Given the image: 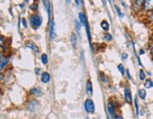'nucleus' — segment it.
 <instances>
[{"label": "nucleus", "mask_w": 153, "mask_h": 119, "mask_svg": "<svg viewBox=\"0 0 153 119\" xmlns=\"http://www.w3.org/2000/svg\"><path fill=\"white\" fill-rule=\"evenodd\" d=\"M149 19H150V21H152V22H153V11H152L151 14H150V16H149Z\"/></svg>", "instance_id": "2f4dec72"}, {"label": "nucleus", "mask_w": 153, "mask_h": 119, "mask_svg": "<svg viewBox=\"0 0 153 119\" xmlns=\"http://www.w3.org/2000/svg\"><path fill=\"white\" fill-rule=\"evenodd\" d=\"M124 94H125V99H126V102L128 104H131L132 102V97H131V89L128 87L125 88V91H124Z\"/></svg>", "instance_id": "20e7f679"}, {"label": "nucleus", "mask_w": 153, "mask_h": 119, "mask_svg": "<svg viewBox=\"0 0 153 119\" xmlns=\"http://www.w3.org/2000/svg\"><path fill=\"white\" fill-rule=\"evenodd\" d=\"M29 8H30L32 10H38V4L37 3H34V4L29 6Z\"/></svg>", "instance_id": "393cba45"}, {"label": "nucleus", "mask_w": 153, "mask_h": 119, "mask_svg": "<svg viewBox=\"0 0 153 119\" xmlns=\"http://www.w3.org/2000/svg\"><path fill=\"white\" fill-rule=\"evenodd\" d=\"M138 96H139V97L141 98V99H145L146 98V90L145 89H140L139 90V92H138Z\"/></svg>", "instance_id": "ddd939ff"}, {"label": "nucleus", "mask_w": 153, "mask_h": 119, "mask_svg": "<svg viewBox=\"0 0 153 119\" xmlns=\"http://www.w3.org/2000/svg\"><path fill=\"white\" fill-rule=\"evenodd\" d=\"M144 86L146 89L153 88V80H146V82H145V84H144Z\"/></svg>", "instance_id": "4468645a"}, {"label": "nucleus", "mask_w": 153, "mask_h": 119, "mask_svg": "<svg viewBox=\"0 0 153 119\" xmlns=\"http://www.w3.org/2000/svg\"><path fill=\"white\" fill-rule=\"evenodd\" d=\"M113 119H124V118H123L121 115H116V116H114Z\"/></svg>", "instance_id": "c756f323"}, {"label": "nucleus", "mask_w": 153, "mask_h": 119, "mask_svg": "<svg viewBox=\"0 0 153 119\" xmlns=\"http://www.w3.org/2000/svg\"><path fill=\"white\" fill-rule=\"evenodd\" d=\"M49 37L50 39L55 38V23L52 19H50L49 23Z\"/></svg>", "instance_id": "39448f33"}, {"label": "nucleus", "mask_w": 153, "mask_h": 119, "mask_svg": "<svg viewBox=\"0 0 153 119\" xmlns=\"http://www.w3.org/2000/svg\"><path fill=\"white\" fill-rule=\"evenodd\" d=\"M41 60H42V62L44 64H46L48 62V55L46 54H43L42 57H41Z\"/></svg>", "instance_id": "412c9836"}, {"label": "nucleus", "mask_w": 153, "mask_h": 119, "mask_svg": "<svg viewBox=\"0 0 153 119\" xmlns=\"http://www.w3.org/2000/svg\"><path fill=\"white\" fill-rule=\"evenodd\" d=\"M101 28L104 29V30H108L109 29V28H110V26H109V23L106 21V20H103L102 22H101Z\"/></svg>", "instance_id": "2eb2a0df"}, {"label": "nucleus", "mask_w": 153, "mask_h": 119, "mask_svg": "<svg viewBox=\"0 0 153 119\" xmlns=\"http://www.w3.org/2000/svg\"><path fill=\"white\" fill-rule=\"evenodd\" d=\"M26 46L27 47V48H31L33 51H35L36 53H38L39 52V48H38V46L35 45L33 42H27V44H26Z\"/></svg>", "instance_id": "6e6552de"}, {"label": "nucleus", "mask_w": 153, "mask_h": 119, "mask_svg": "<svg viewBox=\"0 0 153 119\" xmlns=\"http://www.w3.org/2000/svg\"><path fill=\"white\" fill-rule=\"evenodd\" d=\"M99 77H100V79L102 80V81H104L105 83H108L109 82V78H108V77H106V75L103 72L99 73Z\"/></svg>", "instance_id": "dca6fc26"}, {"label": "nucleus", "mask_w": 153, "mask_h": 119, "mask_svg": "<svg viewBox=\"0 0 153 119\" xmlns=\"http://www.w3.org/2000/svg\"><path fill=\"white\" fill-rule=\"evenodd\" d=\"M84 108H85V111L88 112V114H94V112H95V104H94L92 99H86L85 100Z\"/></svg>", "instance_id": "7ed1b4c3"}, {"label": "nucleus", "mask_w": 153, "mask_h": 119, "mask_svg": "<svg viewBox=\"0 0 153 119\" xmlns=\"http://www.w3.org/2000/svg\"><path fill=\"white\" fill-rule=\"evenodd\" d=\"M121 57H122V60H127V58H128V54L127 53H122V55H121Z\"/></svg>", "instance_id": "bb28decb"}, {"label": "nucleus", "mask_w": 153, "mask_h": 119, "mask_svg": "<svg viewBox=\"0 0 153 119\" xmlns=\"http://www.w3.org/2000/svg\"><path fill=\"white\" fill-rule=\"evenodd\" d=\"M71 43H72L73 47L75 48L76 45V35L75 33H73V34L71 35Z\"/></svg>", "instance_id": "a211bd4d"}, {"label": "nucleus", "mask_w": 153, "mask_h": 119, "mask_svg": "<svg viewBox=\"0 0 153 119\" xmlns=\"http://www.w3.org/2000/svg\"><path fill=\"white\" fill-rule=\"evenodd\" d=\"M104 40H105V41H107V42H110V41L113 40V36H111V34H110V33L105 34V36H104Z\"/></svg>", "instance_id": "5701e85b"}, {"label": "nucleus", "mask_w": 153, "mask_h": 119, "mask_svg": "<svg viewBox=\"0 0 153 119\" xmlns=\"http://www.w3.org/2000/svg\"><path fill=\"white\" fill-rule=\"evenodd\" d=\"M139 78L141 80H144L146 79V74L144 72V70H140V72H139Z\"/></svg>", "instance_id": "4be33fe9"}, {"label": "nucleus", "mask_w": 153, "mask_h": 119, "mask_svg": "<svg viewBox=\"0 0 153 119\" xmlns=\"http://www.w3.org/2000/svg\"><path fill=\"white\" fill-rule=\"evenodd\" d=\"M30 94H35V96H37V94H42V90H41L40 88H38V87H34V88H31L30 89Z\"/></svg>", "instance_id": "9b49d317"}, {"label": "nucleus", "mask_w": 153, "mask_h": 119, "mask_svg": "<svg viewBox=\"0 0 153 119\" xmlns=\"http://www.w3.org/2000/svg\"><path fill=\"white\" fill-rule=\"evenodd\" d=\"M41 80H42V82H44V83L49 82V80H50V75H49V73L44 72L42 74V76H41Z\"/></svg>", "instance_id": "9d476101"}, {"label": "nucleus", "mask_w": 153, "mask_h": 119, "mask_svg": "<svg viewBox=\"0 0 153 119\" xmlns=\"http://www.w3.org/2000/svg\"><path fill=\"white\" fill-rule=\"evenodd\" d=\"M43 4H45V8L48 10V16L50 17V14H51V7H50V2L48 1H43Z\"/></svg>", "instance_id": "f8f14e48"}, {"label": "nucleus", "mask_w": 153, "mask_h": 119, "mask_svg": "<svg viewBox=\"0 0 153 119\" xmlns=\"http://www.w3.org/2000/svg\"><path fill=\"white\" fill-rule=\"evenodd\" d=\"M37 106H38V102L36 100H31L30 102L27 103V109L28 111H30L31 112H35L37 109Z\"/></svg>", "instance_id": "423d86ee"}, {"label": "nucleus", "mask_w": 153, "mask_h": 119, "mask_svg": "<svg viewBox=\"0 0 153 119\" xmlns=\"http://www.w3.org/2000/svg\"><path fill=\"white\" fill-rule=\"evenodd\" d=\"M22 20H23V25H24V27H25V28H27V24L26 19H22Z\"/></svg>", "instance_id": "c85d7f7f"}, {"label": "nucleus", "mask_w": 153, "mask_h": 119, "mask_svg": "<svg viewBox=\"0 0 153 119\" xmlns=\"http://www.w3.org/2000/svg\"><path fill=\"white\" fill-rule=\"evenodd\" d=\"M150 51H151V54H152V56H153V45H152V47H151V49H150Z\"/></svg>", "instance_id": "72a5a7b5"}, {"label": "nucleus", "mask_w": 153, "mask_h": 119, "mask_svg": "<svg viewBox=\"0 0 153 119\" xmlns=\"http://www.w3.org/2000/svg\"><path fill=\"white\" fill-rule=\"evenodd\" d=\"M29 23H30V26L33 29H37L41 27L43 23V19L39 14L33 13L29 17Z\"/></svg>", "instance_id": "f257e3e1"}, {"label": "nucleus", "mask_w": 153, "mask_h": 119, "mask_svg": "<svg viewBox=\"0 0 153 119\" xmlns=\"http://www.w3.org/2000/svg\"><path fill=\"white\" fill-rule=\"evenodd\" d=\"M114 9H115V10L117 11V14L119 15V17H124V14H123L122 13H121V10H120V9L117 7L116 5H114Z\"/></svg>", "instance_id": "b1692460"}, {"label": "nucleus", "mask_w": 153, "mask_h": 119, "mask_svg": "<svg viewBox=\"0 0 153 119\" xmlns=\"http://www.w3.org/2000/svg\"><path fill=\"white\" fill-rule=\"evenodd\" d=\"M152 39H153V33H152Z\"/></svg>", "instance_id": "f704fd0d"}, {"label": "nucleus", "mask_w": 153, "mask_h": 119, "mask_svg": "<svg viewBox=\"0 0 153 119\" xmlns=\"http://www.w3.org/2000/svg\"><path fill=\"white\" fill-rule=\"evenodd\" d=\"M86 93L89 94V96H92L93 94V84L91 80H88L86 82Z\"/></svg>", "instance_id": "1a4fd4ad"}, {"label": "nucleus", "mask_w": 153, "mask_h": 119, "mask_svg": "<svg viewBox=\"0 0 153 119\" xmlns=\"http://www.w3.org/2000/svg\"><path fill=\"white\" fill-rule=\"evenodd\" d=\"M76 29H78V31L79 32L80 31V27H81V23H79L78 20H76Z\"/></svg>", "instance_id": "a878e982"}, {"label": "nucleus", "mask_w": 153, "mask_h": 119, "mask_svg": "<svg viewBox=\"0 0 153 119\" xmlns=\"http://www.w3.org/2000/svg\"><path fill=\"white\" fill-rule=\"evenodd\" d=\"M79 21L81 23V25H83L86 28V33H87V37H88V40H89V43L91 45V33H90V28H89V24L87 22V18L86 16L82 13H79Z\"/></svg>", "instance_id": "f03ea898"}, {"label": "nucleus", "mask_w": 153, "mask_h": 119, "mask_svg": "<svg viewBox=\"0 0 153 119\" xmlns=\"http://www.w3.org/2000/svg\"><path fill=\"white\" fill-rule=\"evenodd\" d=\"M117 69H118L120 71V73L122 75L125 74V68H124V65H123L122 63H119L118 65H117Z\"/></svg>", "instance_id": "6ab92c4d"}, {"label": "nucleus", "mask_w": 153, "mask_h": 119, "mask_svg": "<svg viewBox=\"0 0 153 119\" xmlns=\"http://www.w3.org/2000/svg\"><path fill=\"white\" fill-rule=\"evenodd\" d=\"M127 76H128V78L129 79V80H131V74H129V71H128V69H127Z\"/></svg>", "instance_id": "cd10ccee"}, {"label": "nucleus", "mask_w": 153, "mask_h": 119, "mask_svg": "<svg viewBox=\"0 0 153 119\" xmlns=\"http://www.w3.org/2000/svg\"><path fill=\"white\" fill-rule=\"evenodd\" d=\"M139 53H140V55H143V54H145V51H144V49H141Z\"/></svg>", "instance_id": "473e14b6"}, {"label": "nucleus", "mask_w": 153, "mask_h": 119, "mask_svg": "<svg viewBox=\"0 0 153 119\" xmlns=\"http://www.w3.org/2000/svg\"><path fill=\"white\" fill-rule=\"evenodd\" d=\"M107 109H108L109 114L111 116H114V115H115V104L114 102H109L107 105Z\"/></svg>", "instance_id": "0eeeda50"}, {"label": "nucleus", "mask_w": 153, "mask_h": 119, "mask_svg": "<svg viewBox=\"0 0 153 119\" xmlns=\"http://www.w3.org/2000/svg\"><path fill=\"white\" fill-rule=\"evenodd\" d=\"M7 63H8V59L6 57H4L3 55H1V70L4 68V66Z\"/></svg>", "instance_id": "f3484780"}, {"label": "nucleus", "mask_w": 153, "mask_h": 119, "mask_svg": "<svg viewBox=\"0 0 153 119\" xmlns=\"http://www.w3.org/2000/svg\"><path fill=\"white\" fill-rule=\"evenodd\" d=\"M40 72H41V69L40 68H36V69H35V73H36L37 75H39Z\"/></svg>", "instance_id": "7c9ffc66"}, {"label": "nucleus", "mask_w": 153, "mask_h": 119, "mask_svg": "<svg viewBox=\"0 0 153 119\" xmlns=\"http://www.w3.org/2000/svg\"><path fill=\"white\" fill-rule=\"evenodd\" d=\"M134 106H135V112H136V115H139V104H138V100L135 97L134 99Z\"/></svg>", "instance_id": "aec40b11"}]
</instances>
